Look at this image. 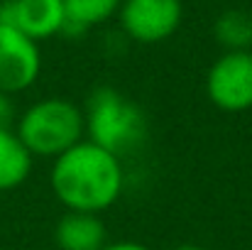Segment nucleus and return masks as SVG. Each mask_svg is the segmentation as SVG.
<instances>
[{
    "label": "nucleus",
    "mask_w": 252,
    "mask_h": 250,
    "mask_svg": "<svg viewBox=\"0 0 252 250\" xmlns=\"http://www.w3.org/2000/svg\"><path fill=\"white\" fill-rule=\"evenodd\" d=\"M49 181L54 196L69 211L100 214L120 199L125 174L120 157L81 140L54 160Z\"/></svg>",
    "instance_id": "f257e3e1"
},
{
    "label": "nucleus",
    "mask_w": 252,
    "mask_h": 250,
    "mask_svg": "<svg viewBox=\"0 0 252 250\" xmlns=\"http://www.w3.org/2000/svg\"><path fill=\"white\" fill-rule=\"evenodd\" d=\"M88 140L115 157L137 150L147 138V115L137 103L110 86L95 88L84 110Z\"/></svg>",
    "instance_id": "f03ea898"
},
{
    "label": "nucleus",
    "mask_w": 252,
    "mask_h": 250,
    "mask_svg": "<svg viewBox=\"0 0 252 250\" xmlns=\"http://www.w3.org/2000/svg\"><path fill=\"white\" fill-rule=\"evenodd\" d=\"M84 133V110L66 98L37 101L17 120V138L32 157L57 160L69 147L81 143Z\"/></svg>",
    "instance_id": "7ed1b4c3"
},
{
    "label": "nucleus",
    "mask_w": 252,
    "mask_h": 250,
    "mask_svg": "<svg viewBox=\"0 0 252 250\" xmlns=\"http://www.w3.org/2000/svg\"><path fill=\"white\" fill-rule=\"evenodd\" d=\"M211 103L225 113L252 108V52H225L206 76Z\"/></svg>",
    "instance_id": "20e7f679"
},
{
    "label": "nucleus",
    "mask_w": 252,
    "mask_h": 250,
    "mask_svg": "<svg viewBox=\"0 0 252 250\" xmlns=\"http://www.w3.org/2000/svg\"><path fill=\"white\" fill-rule=\"evenodd\" d=\"M118 17L130 39L140 44H157L179 30L184 5L181 0H123Z\"/></svg>",
    "instance_id": "39448f33"
},
{
    "label": "nucleus",
    "mask_w": 252,
    "mask_h": 250,
    "mask_svg": "<svg viewBox=\"0 0 252 250\" xmlns=\"http://www.w3.org/2000/svg\"><path fill=\"white\" fill-rule=\"evenodd\" d=\"M42 69L39 42L30 39L12 25L0 22V91L20 93L37 81Z\"/></svg>",
    "instance_id": "423d86ee"
},
{
    "label": "nucleus",
    "mask_w": 252,
    "mask_h": 250,
    "mask_svg": "<svg viewBox=\"0 0 252 250\" xmlns=\"http://www.w3.org/2000/svg\"><path fill=\"white\" fill-rule=\"evenodd\" d=\"M0 22L12 25L34 42L64 32V0H5L0 5Z\"/></svg>",
    "instance_id": "0eeeda50"
},
{
    "label": "nucleus",
    "mask_w": 252,
    "mask_h": 250,
    "mask_svg": "<svg viewBox=\"0 0 252 250\" xmlns=\"http://www.w3.org/2000/svg\"><path fill=\"white\" fill-rule=\"evenodd\" d=\"M108 233L98 214L69 211L59 218L54 228V241L59 250H103Z\"/></svg>",
    "instance_id": "6e6552de"
},
{
    "label": "nucleus",
    "mask_w": 252,
    "mask_h": 250,
    "mask_svg": "<svg viewBox=\"0 0 252 250\" xmlns=\"http://www.w3.org/2000/svg\"><path fill=\"white\" fill-rule=\"evenodd\" d=\"M32 169V155L10 128H0V191L17 189Z\"/></svg>",
    "instance_id": "1a4fd4ad"
},
{
    "label": "nucleus",
    "mask_w": 252,
    "mask_h": 250,
    "mask_svg": "<svg viewBox=\"0 0 252 250\" xmlns=\"http://www.w3.org/2000/svg\"><path fill=\"white\" fill-rule=\"evenodd\" d=\"M123 0H64L66 25L62 35H84L86 30L110 20Z\"/></svg>",
    "instance_id": "9d476101"
},
{
    "label": "nucleus",
    "mask_w": 252,
    "mask_h": 250,
    "mask_svg": "<svg viewBox=\"0 0 252 250\" xmlns=\"http://www.w3.org/2000/svg\"><path fill=\"white\" fill-rule=\"evenodd\" d=\"M216 39L225 52L252 49V15L245 10H225L213 25Z\"/></svg>",
    "instance_id": "9b49d317"
},
{
    "label": "nucleus",
    "mask_w": 252,
    "mask_h": 250,
    "mask_svg": "<svg viewBox=\"0 0 252 250\" xmlns=\"http://www.w3.org/2000/svg\"><path fill=\"white\" fill-rule=\"evenodd\" d=\"M10 118H12V106H10V98H7V93H2V91H0V128H7Z\"/></svg>",
    "instance_id": "f8f14e48"
},
{
    "label": "nucleus",
    "mask_w": 252,
    "mask_h": 250,
    "mask_svg": "<svg viewBox=\"0 0 252 250\" xmlns=\"http://www.w3.org/2000/svg\"><path fill=\"white\" fill-rule=\"evenodd\" d=\"M103 250H152L142 243H135V241H118V243H108Z\"/></svg>",
    "instance_id": "ddd939ff"
},
{
    "label": "nucleus",
    "mask_w": 252,
    "mask_h": 250,
    "mask_svg": "<svg viewBox=\"0 0 252 250\" xmlns=\"http://www.w3.org/2000/svg\"><path fill=\"white\" fill-rule=\"evenodd\" d=\"M174 250H206V248H201V246H179Z\"/></svg>",
    "instance_id": "4468645a"
}]
</instances>
